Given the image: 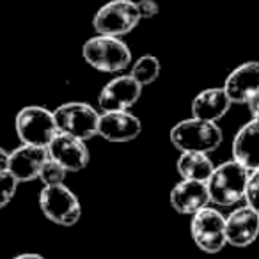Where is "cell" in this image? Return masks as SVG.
<instances>
[{
	"label": "cell",
	"instance_id": "e0dca14e",
	"mask_svg": "<svg viewBox=\"0 0 259 259\" xmlns=\"http://www.w3.org/2000/svg\"><path fill=\"white\" fill-rule=\"evenodd\" d=\"M231 105L233 103H231L224 87H209V89L201 91L192 100V117L209 122H219L229 112Z\"/></svg>",
	"mask_w": 259,
	"mask_h": 259
},
{
	"label": "cell",
	"instance_id": "30bf717a",
	"mask_svg": "<svg viewBox=\"0 0 259 259\" xmlns=\"http://www.w3.org/2000/svg\"><path fill=\"white\" fill-rule=\"evenodd\" d=\"M142 132V122L130 110L101 112L98 122V135L108 142L122 144L135 141Z\"/></svg>",
	"mask_w": 259,
	"mask_h": 259
},
{
	"label": "cell",
	"instance_id": "7c38bea8",
	"mask_svg": "<svg viewBox=\"0 0 259 259\" xmlns=\"http://www.w3.org/2000/svg\"><path fill=\"white\" fill-rule=\"evenodd\" d=\"M227 245L236 248L250 247L259 238V213L250 206L236 208L226 217Z\"/></svg>",
	"mask_w": 259,
	"mask_h": 259
},
{
	"label": "cell",
	"instance_id": "6da1fadb",
	"mask_svg": "<svg viewBox=\"0 0 259 259\" xmlns=\"http://www.w3.org/2000/svg\"><path fill=\"white\" fill-rule=\"evenodd\" d=\"M248 174L250 170L234 158L215 165L209 180L206 181L209 201L222 208H229V206L238 204L240 201H245Z\"/></svg>",
	"mask_w": 259,
	"mask_h": 259
},
{
	"label": "cell",
	"instance_id": "8992f818",
	"mask_svg": "<svg viewBox=\"0 0 259 259\" xmlns=\"http://www.w3.org/2000/svg\"><path fill=\"white\" fill-rule=\"evenodd\" d=\"M39 208L50 222L62 227H71L80 220V201L66 185L43 187L39 192Z\"/></svg>",
	"mask_w": 259,
	"mask_h": 259
},
{
	"label": "cell",
	"instance_id": "ba28073f",
	"mask_svg": "<svg viewBox=\"0 0 259 259\" xmlns=\"http://www.w3.org/2000/svg\"><path fill=\"white\" fill-rule=\"evenodd\" d=\"M59 132H64L82 141H91L98 135L100 114L83 101H69L54 110Z\"/></svg>",
	"mask_w": 259,
	"mask_h": 259
},
{
	"label": "cell",
	"instance_id": "5bb4252c",
	"mask_svg": "<svg viewBox=\"0 0 259 259\" xmlns=\"http://www.w3.org/2000/svg\"><path fill=\"white\" fill-rule=\"evenodd\" d=\"M48 158H50V155H48L47 148L22 144L13 153H9L8 170L20 183L22 181L39 180V172Z\"/></svg>",
	"mask_w": 259,
	"mask_h": 259
},
{
	"label": "cell",
	"instance_id": "2e32d148",
	"mask_svg": "<svg viewBox=\"0 0 259 259\" xmlns=\"http://www.w3.org/2000/svg\"><path fill=\"white\" fill-rule=\"evenodd\" d=\"M233 158L248 170L259 169V119H250L233 139Z\"/></svg>",
	"mask_w": 259,
	"mask_h": 259
},
{
	"label": "cell",
	"instance_id": "d6986e66",
	"mask_svg": "<svg viewBox=\"0 0 259 259\" xmlns=\"http://www.w3.org/2000/svg\"><path fill=\"white\" fill-rule=\"evenodd\" d=\"M160 71H162V64H160L158 57H155L151 54H146L134 62V66L130 69V76H134L144 87L155 82L160 76Z\"/></svg>",
	"mask_w": 259,
	"mask_h": 259
},
{
	"label": "cell",
	"instance_id": "44dd1931",
	"mask_svg": "<svg viewBox=\"0 0 259 259\" xmlns=\"http://www.w3.org/2000/svg\"><path fill=\"white\" fill-rule=\"evenodd\" d=\"M18 183L20 181L9 170H2L0 172V209L6 208L15 199L16 190H18Z\"/></svg>",
	"mask_w": 259,
	"mask_h": 259
},
{
	"label": "cell",
	"instance_id": "5b68a950",
	"mask_svg": "<svg viewBox=\"0 0 259 259\" xmlns=\"http://www.w3.org/2000/svg\"><path fill=\"white\" fill-rule=\"evenodd\" d=\"M137 2L134 0H110L101 6L93 18V27L101 36L121 37L130 34L141 22Z\"/></svg>",
	"mask_w": 259,
	"mask_h": 259
},
{
	"label": "cell",
	"instance_id": "8fae6325",
	"mask_svg": "<svg viewBox=\"0 0 259 259\" xmlns=\"http://www.w3.org/2000/svg\"><path fill=\"white\" fill-rule=\"evenodd\" d=\"M47 149L50 158L57 160L61 165H64L68 172H78V170L85 169L91 158L85 141L68 135L64 132H57Z\"/></svg>",
	"mask_w": 259,
	"mask_h": 259
},
{
	"label": "cell",
	"instance_id": "7402d4cb",
	"mask_svg": "<svg viewBox=\"0 0 259 259\" xmlns=\"http://www.w3.org/2000/svg\"><path fill=\"white\" fill-rule=\"evenodd\" d=\"M245 202L252 209L259 213V169L250 170L247 181V190H245Z\"/></svg>",
	"mask_w": 259,
	"mask_h": 259
},
{
	"label": "cell",
	"instance_id": "4fadbf2b",
	"mask_svg": "<svg viewBox=\"0 0 259 259\" xmlns=\"http://www.w3.org/2000/svg\"><path fill=\"white\" fill-rule=\"evenodd\" d=\"M222 87L233 105H247L259 93V61H248L234 68Z\"/></svg>",
	"mask_w": 259,
	"mask_h": 259
},
{
	"label": "cell",
	"instance_id": "cb8c5ba5",
	"mask_svg": "<svg viewBox=\"0 0 259 259\" xmlns=\"http://www.w3.org/2000/svg\"><path fill=\"white\" fill-rule=\"evenodd\" d=\"M247 108L248 114H250V119H259V93L247 101Z\"/></svg>",
	"mask_w": 259,
	"mask_h": 259
},
{
	"label": "cell",
	"instance_id": "9c48e42d",
	"mask_svg": "<svg viewBox=\"0 0 259 259\" xmlns=\"http://www.w3.org/2000/svg\"><path fill=\"white\" fill-rule=\"evenodd\" d=\"M142 96V85L130 75L114 76L105 83L98 96V107L101 112L130 110Z\"/></svg>",
	"mask_w": 259,
	"mask_h": 259
},
{
	"label": "cell",
	"instance_id": "3957f363",
	"mask_svg": "<svg viewBox=\"0 0 259 259\" xmlns=\"http://www.w3.org/2000/svg\"><path fill=\"white\" fill-rule=\"evenodd\" d=\"M82 57L91 68L103 73L124 71L132 64V50L121 37L96 34L82 47Z\"/></svg>",
	"mask_w": 259,
	"mask_h": 259
},
{
	"label": "cell",
	"instance_id": "d4e9b609",
	"mask_svg": "<svg viewBox=\"0 0 259 259\" xmlns=\"http://www.w3.org/2000/svg\"><path fill=\"white\" fill-rule=\"evenodd\" d=\"M8 165H9V153L4 148H0V172L8 170Z\"/></svg>",
	"mask_w": 259,
	"mask_h": 259
},
{
	"label": "cell",
	"instance_id": "7a4b0ae2",
	"mask_svg": "<svg viewBox=\"0 0 259 259\" xmlns=\"http://www.w3.org/2000/svg\"><path fill=\"white\" fill-rule=\"evenodd\" d=\"M169 139L174 148L180 149L181 153L194 151L209 155L211 151L220 148L224 141V134L217 122L190 117L174 124Z\"/></svg>",
	"mask_w": 259,
	"mask_h": 259
},
{
	"label": "cell",
	"instance_id": "277c9868",
	"mask_svg": "<svg viewBox=\"0 0 259 259\" xmlns=\"http://www.w3.org/2000/svg\"><path fill=\"white\" fill-rule=\"evenodd\" d=\"M15 126L22 144L41 146V148H48L52 139L59 132L54 112L39 105L23 107L16 114Z\"/></svg>",
	"mask_w": 259,
	"mask_h": 259
},
{
	"label": "cell",
	"instance_id": "603a6c76",
	"mask_svg": "<svg viewBox=\"0 0 259 259\" xmlns=\"http://www.w3.org/2000/svg\"><path fill=\"white\" fill-rule=\"evenodd\" d=\"M137 8H139V13H141V18H146V20L155 18L160 13L158 2H155V0H139Z\"/></svg>",
	"mask_w": 259,
	"mask_h": 259
},
{
	"label": "cell",
	"instance_id": "52a82bcc",
	"mask_svg": "<svg viewBox=\"0 0 259 259\" xmlns=\"http://www.w3.org/2000/svg\"><path fill=\"white\" fill-rule=\"evenodd\" d=\"M190 234L194 243L206 254H217L227 245L226 217L215 208H202L190 220Z\"/></svg>",
	"mask_w": 259,
	"mask_h": 259
},
{
	"label": "cell",
	"instance_id": "ffe728a7",
	"mask_svg": "<svg viewBox=\"0 0 259 259\" xmlns=\"http://www.w3.org/2000/svg\"><path fill=\"white\" fill-rule=\"evenodd\" d=\"M66 174H68V170L64 165H61L57 160L48 158L39 172V180L45 187H55V185H64Z\"/></svg>",
	"mask_w": 259,
	"mask_h": 259
},
{
	"label": "cell",
	"instance_id": "ac0fdd59",
	"mask_svg": "<svg viewBox=\"0 0 259 259\" xmlns=\"http://www.w3.org/2000/svg\"><path fill=\"white\" fill-rule=\"evenodd\" d=\"M178 174L181 180H194V181H208L211 176L215 163L211 162L209 155L206 153H181L176 163Z\"/></svg>",
	"mask_w": 259,
	"mask_h": 259
},
{
	"label": "cell",
	"instance_id": "9a60e30c",
	"mask_svg": "<svg viewBox=\"0 0 259 259\" xmlns=\"http://www.w3.org/2000/svg\"><path fill=\"white\" fill-rule=\"evenodd\" d=\"M170 206L181 215H195L209 204V192L206 181L181 180L174 185L169 195Z\"/></svg>",
	"mask_w": 259,
	"mask_h": 259
},
{
	"label": "cell",
	"instance_id": "484cf974",
	"mask_svg": "<svg viewBox=\"0 0 259 259\" xmlns=\"http://www.w3.org/2000/svg\"><path fill=\"white\" fill-rule=\"evenodd\" d=\"M13 259H45L41 254H36V252H25V254H20Z\"/></svg>",
	"mask_w": 259,
	"mask_h": 259
}]
</instances>
